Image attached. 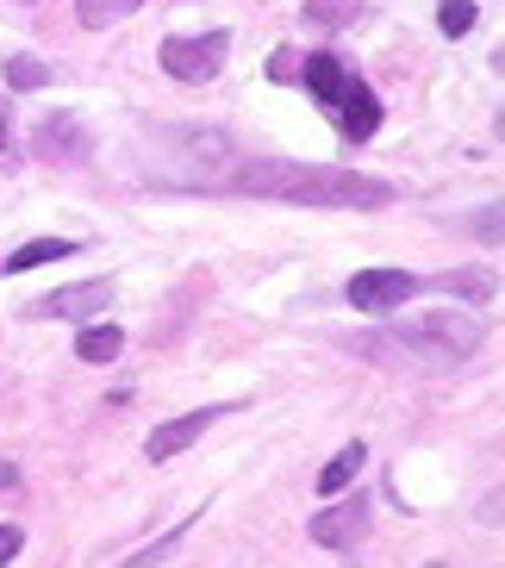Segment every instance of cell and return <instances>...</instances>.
<instances>
[{"instance_id": "obj_10", "label": "cell", "mask_w": 505, "mask_h": 568, "mask_svg": "<svg viewBox=\"0 0 505 568\" xmlns=\"http://www.w3.org/2000/svg\"><path fill=\"white\" fill-rule=\"evenodd\" d=\"M63 256H75V244H69V237H32V244H19V251L7 256V268H0V275H25V268L63 263Z\"/></svg>"}, {"instance_id": "obj_2", "label": "cell", "mask_w": 505, "mask_h": 568, "mask_svg": "<svg viewBox=\"0 0 505 568\" xmlns=\"http://www.w3.org/2000/svg\"><path fill=\"white\" fill-rule=\"evenodd\" d=\"M481 344V325L468 313H431L393 332H355L343 337V351L374 356V363H405V368H455L462 356Z\"/></svg>"}, {"instance_id": "obj_5", "label": "cell", "mask_w": 505, "mask_h": 568, "mask_svg": "<svg viewBox=\"0 0 505 568\" xmlns=\"http://www.w3.org/2000/svg\"><path fill=\"white\" fill-rule=\"evenodd\" d=\"M225 51H231V38L225 32H200V38H168L163 44V69L175 75V82H213L225 69Z\"/></svg>"}, {"instance_id": "obj_21", "label": "cell", "mask_w": 505, "mask_h": 568, "mask_svg": "<svg viewBox=\"0 0 505 568\" xmlns=\"http://www.w3.org/2000/svg\"><path fill=\"white\" fill-rule=\"evenodd\" d=\"M0 151H7V106H0Z\"/></svg>"}, {"instance_id": "obj_19", "label": "cell", "mask_w": 505, "mask_h": 568, "mask_svg": "<svg viewBox=\"0 0 505 568\" xmlns=\"http://www.w3.org/2000/svg\"><path fill=\"white\" fill-rule=\"evenodd\" d=\"M19 544H25V531H19V525H0V568L19 556Z\"/></svg>"}, {"instance_id": "obj_18", "label": "cell", "mask_w": 505, "mask_h": 568, "mask_svg": "<svg viewBox=\"0 0 505 568\" xmlns=\"http://www.w3.org/2000/svg\"><path fill=\"white\" fill-rule=\"evenodd\" d=\"M269 75H275V82H293V75H300V57H293V51H275V57H269Z\"/></svg>"}, {"instance_id": "obj_1", "label": "cell", "mask_w": 505, "mask_h": 568, "mask_svg": "<svg viewBox=\"0 0 505 568\" xmlns=\"http://www.w3.org/2000/svg\"><path fill=\"white\" fill-rule=\"evenodd\" d=\"M231 187L244 194H269V201L293 206H388L393 187L355 169H306V163H244L231 175Z\"/></svg>"}, {"instance_id": "obj_22", "label": "cell", "mask_w": 505, "mask_h": 568, "mask_svg": "<svg viewBox=\"0 0 505 568\" xmlns=\"http://www.w3.org/2000/svg\"><path fill=\"white\" fill-rule=\"evenodd\" d=\"M424 568H450V562H424Z\"/></svg>"}, {"instance_id": "obj_20", "label": "cell", "mask_w": 505, "mask_h": 568, "mask_svg": "<svg viewBox=\"0 0 505 568\" xmlns=\"http://www.w3.org/2000/svg\"><path fill=\"white\" fill-rule=\"evenodd\" d=\"M474 232L487 237V244H499V206H487V213H474Z\"/></svg>"}, {"instance_id": "obj_4", "label": "cell", "mask_w": 505, "mask_h": 568, "mask_svg": "<svg viewBox=\"0 0 505 568\" xmlns=\"http://www.w3.org/2000/svg\"><path fill=\"white\" fill-rule=\"evenodd\" d=\"M419 275H405V268H355L350 287H343V301L355 306L362 318H388L400 301H412L419 294Z\"/></svg>"}, {"instance_id": "obj_9", "label": "cell", "mask_w": 505, "mask_h": 568, "mask_svg": "<svg viewBox=\"0 0 505 568\" xmlns=\"http://www.w3.org/2000/svg\"><path fill=\"white\" fill-rule=\"evenodd\" d=\"M38 156H56V163H82L87 156V132L75 113H56V119H38Z\"/></svg>"}, {"instance_id": "obj_11", "label": "cell", "mask_w": 505, "mask_h": 568, "mask_svg": "<svg viewBox=\"0 0 505 568\" xmlns=\"http://www.w3.org/2000/svg\"><path fill=\"white\" fill-rule=\"evenodd\" d=\"M118 351H125V332H118V325H87V332L75 337V356H82V363H113Z\"/></svg>"}, {"instance_id": "obj_15", "label": "cell", "mask_w": 505, "mask_h": 568, "mask_svg": "<svg viewBox=\"0 0 505 568\" xmlns=\"http://www.w3.org/2000/svg\"><path fill=\"white\" fill-rule=\"evenodd\" d=\"M144 0H75V13H82V26H113V19L137 13Z\"/></svg>"}, {"instance_id": "obj_3", "label": "cell", "mask_w": 505, "mask_h": 568, "mask_svg": "<svg viewBox=\"0 0 505 568\" xmlns=\"http://www.w3.org/2000/svg\"><path fill=\"white\" fill-rule=\"evenodd\" d=\"M300 75H306V88L331 106L337 132L350 138V144H369L374 125H381V101H374V88L362 82V75H350L337 57H300Z\"/></svg>"}, {"instance_id": "obj_17", "label": "cell", "mask_w": 505, "mask_h": 568, "mask_svg": "<svg viewBox=\"0 0 505 568\" xmlns=\"http://www.w3.org/2000/svg\"><path fill=\"white\" fill-rule=\"evenodd\" d=\"M437 26H443V38H468L474 0H443V7H437Z\"/></svg>"}, {"instance_id": "obj_16", "label": "cell", "mask_w": 505, "mask_h": 568, "mask_svg": "<svg viewBox=\"0 0 505 568\" xmlns=\"http://www.w3.org/2000/svg\"><path fill=\"white\" fill-rule=\"evenodd\" d=\"M7 82H13L19 94H32V88H44V82H51V69L38 63V57H13V63H7Z\"/></svg>"}, {"instance_id": "obj_13", "label": "cell", "mask_w": 505, "mask_h": 568, "mask_svg": "<svg viewBox=\"0 0 505 568\" xmlns=\"http://www.w3.org/2000/svg\"><path fill=\"white\" fill-rule=\"evenodd\" d=\"M362 456H369L362 444H343V450H337L331 463L319 468V494H343V487L355 481V468H362Z\"/></svg>"}, {"instance_id": "obj_14", "label": "cell", "mask_w": 505, "mask_h": 568, "mask_svg": "<svg viewBox=\"0 0 505 568\" xmlns=\"http://www.w3.org/2000/svg\"><path fill=\"white\" fill-rule=\"evenodd\" d=\"M355 7H362V0H306L300 19H306V26H324V32H337V26H350V19H355Z\"/></svg>"}, {"instance_id": "obj_7", "label": "cell", "mask_w": 505, "mask_h": 568, "mask_svg": "<svg viewBox=\"0 0 505 568\" xmlns=\"http://www.w3.org/2000/svg\"><path fill=\"white\" fill-rule=\"evenodd\" d=\"M219 418V406H200V413H182V418H168V425H156L151 437H144V456L151 463H168V456H182L187 444H200L206 425Z\"/></svg>"}, {"instance_id": "obj_12", "label": "cell", "mask_w": 505, "mask_h": 568, "mask_svg": "<svg viewBox=\"0 0 505 568\" xmlns=\"http://www.w3.org/2000/svg\"><path fill=\"white\" fill-rule=\"evenodd\" d=\"M187 537H194V518H182L175 531H163V537H156V544H144V550H137V556H125V562H118V568H156V562H168V556L182 550Z\"/></svg>"}, {"instance_id": "obj_6", "label": "cell", "mask_w": 505, "mask_h": 568, "mask_svg": "<svg viewBox=\"0 0 505 568\" xmlns=\"http://www.w3.org/2000/svg\"><path fill=\"white\" fill-rule=\"evenodd\" d=\"M106 301H113V282H75L44 294L38 306H25V318H101Z\"/></svg>"}, {"instance_id": "obj_8", "label": "cell", "mask_w": 505, "mask_h": 568, "mask_svg": "<svg viewBox=\"0 0 505 568\" xmlns=\"http://www.w3.org/2000/svg\"><path fill=\"white\" fill-rule=\"evenodd\" d=\"M306 531H312V544H324V550H350V544H362V531H369V506H362V500L324 506Z\"/></svg>"}]
</instances>
